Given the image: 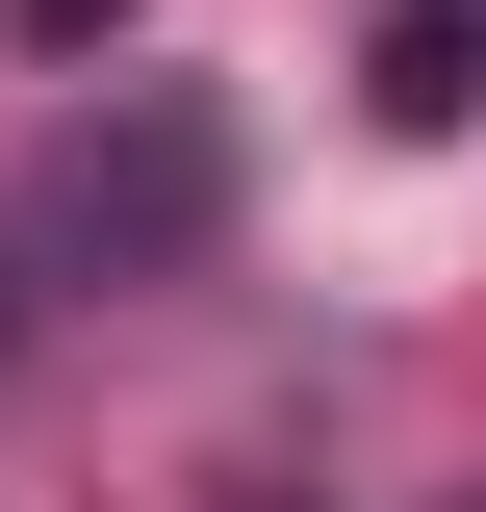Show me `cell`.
I'll return each mask as SVG.
<instances>
[{"label":"cell","instance_id":"1","mask_svg":"<svg viewBox=\"0 0 486 512\" xmlns=\"http://www.w3.org/2000/svg\"><path fill=\"white\" fill-rule=\"evenodd\" d=\"M486 103V0H410V26H384V128H461Z\"/></svg>","mask_w":486,"mask_h":512}]
</instances>
